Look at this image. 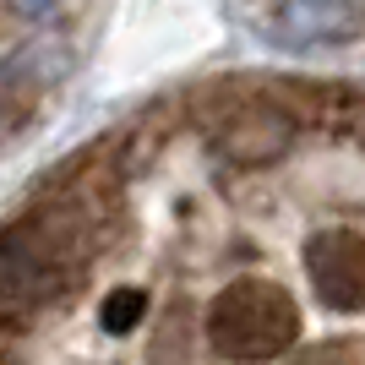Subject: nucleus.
<instances>
[{
	"instance_id": "1",
	"label": "nucleus",
	"mask_w": 365,
	"mask_h": 365,
	"mask_svg": "<svg viewBox=\"0 0 365 365\" xmlns=\"http://www.w3.org/2000/svg\"><path fill=\"white\" fill-rule=\"evenodd\" d=\"M207 344H213L224 360H273V354H284L294 344V333H300V311H294V300L278 284H267V278H240V284H229L224 294L213 300V311H207Z\"/></svg>"
},
{
	"instance_id": "2",
	"label": "nucleus",
	"mask_w": 365,
	"mask_h": 365,
	"mask_svg": "<svg viewBox=\"0 0 365 365\" xmlns=\"http://www.w3.org/2000/svg\"><path fill=\"white\" fill-rule=\"evenodd\" d=\"M197 115L207 125L213 148L235 169L278 164L294 142V125H300L284 104V93H245V88H224V93L197 98Z\"/></svg>"
},
{
	"instance_id": "3",
	"label": "nucleus",
	"mask_w": 365,
	"mask_h": 365,
	"mask_svg": "<svg viewBox=\"0 0 365 365\" xmlns=\"http://www.w3.org/2000/svg\"><path fill=\"white\" fill-rule=\"evenodd\" d=\"M305 273L322 305L333 311H360L365 305V235L354 229H317L305 245Z\"/></svg>"
},
{
	"instance_id": "4",
	"label": "nucleus",
	"mask_w": 365,
	"mask_h": 365,
	"mask_svg": "<svg viewBox=\"0 0 365 365\" xmlns=\"http://www.w3.org/2000/svg\"><path fill=\"white\" fill-rule=\"evenodd\" d=\"M142 322H148V300H142V289H115L104 300V327L109 333H137Z\"/></svg>"
},
{
	"instance_id": "5",
	"label": "nucleus",
	"mask_w": 365,
	"mask_h": 365,
	"mask_svg": "<svg viewBox=\"0 0 365 365\" xmlns=\"http://www.w3.org/2000/svg\"><path fill=\"white\" fill-rule=\"evenodd\" d=\"M294 365H365V349H349V344H327V349H305Z\"/></svg>"
}]
</instances>
